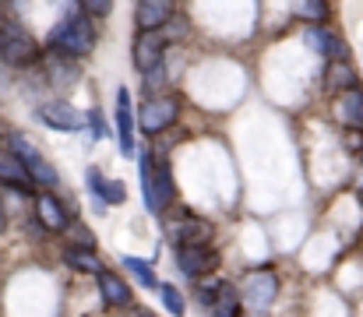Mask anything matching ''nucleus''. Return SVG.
<instances>
[{
  "instance_id": "1",
  "label": "nucleus",
  "mask_w": 363,
  "mask_h": 317,
  "mask_svg": "<svg viewBox=\"0 0 363 317\" xmlns=\"http://www.w3.org/2000/svg\"><path fill=\"white\" fill-rule=\"evenodd\" d=\"M96 43H99V32H96V18L74 4L67 11H60V21L50 28L46 35V50L57 53V57H67V60H85L96 53Z\"/></svg>"
},
{
  "instance_id": "2",
  "label": "nucleus",
  "mask_w": 363,
  "mask_h": 317,
  "mask_svg": "<svg viewBox=\"0 0 363 317\" xmlns=\"http://www.w3.org/2000/svg\"><path fill=\"white\" fill-rule=\"evenodd\" d=\"M134 159H138V173H141V201H145L148 215H166L177 205V177H173L169 159L152 148H138Z\"/></svg>"
},
{
  "instance_id": "3",
  "label": "nucleus",
  "mask_w": 363,
  "mask_h": 317,
  "mask_svg": "<svg viewBox=\"0 0 363 317\" xmlns=\"http://www.w3.org/2000/svg\"><path fill=\"white\" fill-rule=\"evenodd\" d=\"M180 113H184V99L173 96V92H162V96H145V103L138 106V116L134 120H138L141 138L159 141L169 127H177Z\"/></svg>"
},
{
  "instance_id": "4",
  "label": "nucleus",
  "mask_w": 363,
  "mask_h": 317,
  "mask_svg": "<svg viewBox=\"0 0 363 317\" xmlns=\"http://www.w3.org/2000/svg\"><path fill=\"white\" fill-rule=\"evenodd\" d=\"M279 275H275V268H254V272H247L240 282V300H243V311H250V314H268L272 307H275V300H279Z\"/></svg>"
},
{
  "instance_id": "5",
  "label": "nucleus",
  "mask_w": 363,
  "mask_h": 317,
  "mask_svg": "<svg viewBox=\"0 0 363 317\" xmlns=\"http://www.w3.org/2000/svg\"><path fill=\"white\" fill-rule=\"evenodd\" d=\"M173 265L177 272L187 279V282H198V279H208L219 272L223 265V250L216 243H198V247H173Z\"/></svg>"
},
{
  "instance_id": "6",
  "label": "nucleus",
  "mask_w": 363,
  "mask_h": 317,
  "mask_svg": "<svg viewBox=\"0 0 363 317\" xmlns=\"http://www.w3.org/2000/svg\"><path fill=\"white\" fill-rule=\"evenodd\" d=\"M39 57H43V50H39V43L32 39V32L21 28V25H14V21H7L4 32H0V60H4L7 67L25 71V67H32Z\"/></svg>"
},
{
  "instance_id": "7",
  "label": "nucleus",
  "mask_w": 363,
  "mask_h": 317,
  "mask_svg": "<svg viewBox=\"0 0 363 317\" xmlns=\"http://www.w3.org/2000/svg\"><path fill=\"white\" fill-rule=\"evenodd\" d=\"M7 148H14L18 155H21V162H25V169L32 173V180H35V187L39 191H57L60 187V173H57V166L25 138V134H11L7 138Z\"/></svg>"
},
{
  "instance_id": "8",
  "label": "nucleus",
  "mask_w": 363,
  "mask_h": 317,
  "mask_svg": "<svg viewBox=\"0 0 363 317\" xmlns=\"http://www.w3.org/2000/svg\"><path fill=\"white\" fill-rule=\"evenodd\" d=\"M166 240H169V247L216 243V222H208L194 211H180L177 218H166Z\"/></svg>"
},
{
  "instance_id": "9",
  "label": "nucleus",
  "mask_w": 363,
  "mask_h": 317,
  "mask_svg": "<svg viewBox=\"0 0 363 317\" xmlns=\"http://www.w3.org/2000/svg\"><path fill=\"white\" fill-rule=\"evenodd\" d=\"M166 50H169V43L162 39V32H155V28H138V35H134V43H130V64L145 74V71L166 64Z\"/></svg>"
},
{
  "instance_id": "10",
  "label": "nucleus",
  "mask_w": 363,
  "mask_h": 317,
  "mask_svg": "<svg viewBox=\"0 0 363 317\" xmlns=\"http://www.w3.org/2000/svg\"><path fill=\"white\" fill-rule=\"evenodd\" d=\"M35 116L39 123H46L50 130H60V134H74L85 127V113L78 106H71L67 99H46V103L35 106Z\"/></svg>"
},
{
  "instance_id": "11",
  "label": "nucleus",
  "mask_w": 363,
  "mask_h": 317,
  "mask_svg": "<svg viewBox=\"0 0 363 317\" xmlns=\"http://www.w3.org/2000/svg\"><path fill=\"white\" fill-rule=\"evenodd\" d=\"M96 289H99V296H103V307L106 311H127V307H134L138 300H134V289H130V282L123 279V275H117L113 268H99L96 275Z\"/></svg>"
},
{
  "instance_id": "12",
  "label": "nucleus",
  "mask_w": 363,
  "mask_h": 317,
  "mask_svg": "<svg viewBox=\"0 0 363 317\" xmlns=\"http://www.w3.org/2000/svg\"><path fill=\"white\" fill-rule=\"evenodd\" d=\"M85 187H89V194L103 208H121L123 201H127V184L117 180V177H106L99 166H89L85 169Z\"/></svg>"
},
{
  "instance_id": "13",
  "label": "nucleus",
  "mask_w": 363,
  "mask_h": 317,
  "mask_svg": "<svg viewBox=\"0 0 363 317\" xmlns=\"http://www.w3.org/2000/svg\"><path fill=\"white\" fill-rule=\"evenodd\" d=\"M332 116L339 127H346L350 134H363V89L353 85L339 96H332Z\"/></svg>"
},
{
  "instance_id": "14",
  "label": "nucleus",
  "mask_w": 363,
  "mask_h": 317,
  "mask_svg": "<svg viewBox=\"0 0 363 317\" xmlns=\"http://www.w3.org/2000/svg\"><path fill=\"white\" fill-rule=\"evenodd\" d=\"M0 187H11V191L32 194V198L39 191L35 180H32V173L25 169V162H21V155L14 148H0Z\"/></svg>"
},
{
  "instance_id": "15",
  "label": "nucleus",
  "mask_w": 363,
  "mask_h": 317,
  "mask_svg": "<svg viewBox=\"0 0 363 317\" xmlns=\"http://www.w3.org/2000/svg\"><path fill=\"white\" fill-rule=\"evenodd\" d=\"M35 218H39V226L46 233H64L74 215L67 211V205L53 191H35Z\"/></svg>"
},
{
  "instance_id": "16",
  "label": "nucleus",
  "mask_w": 363,
  "mask_h": 317,
  "mask_svg": "<svg viewBox=\"0 0 363 317\" xmlns=\"http://www.w3.org/2000/svg\"><path fill=\"white\" fill-rule=\"evenodd\" d=\"M303 39H307V46H311L314 53H321L325 60H350V46H346V39L335 35L328 25H307Z\"/></svg>"
},
{
  "instance_id": "17",
  "label": "nucleus",
  "mask_w": 363,
  "mask_h": 317,
  "mask_svg": "<svg viewBox=\"0 0 363 317\" xmlns=\"http://www.w3.org/2000/svg\"><path fill=\"white\" fill-rule=\"evenodd\" d=\"M117 145H121L123 159H134L138 145H134V103H130V92L117 89Z\"/></svg>"
},
{
  "instance_id": "18",
  "label": "nucleus",
  "mask_w": 363,
  "mask_h": 317,
  "mask_svg": "<svg viewBox=\"0 0 363 317\" xmlns=\"http://www.w3.org/2000/svg\"><path fill=\"white\" fill-rule=\"evenodd\" d=\"M173 14H177V0H138L134 25H138V28H155V32H159Z\"/></svg>"
},
{
  "instance_id": "19",
  "label": "nucleus",
  "mask_w": 363,
  "mask_h": 317,
  "mask_svg": "<svg viewBox=\"0 0 363 317\" xmlns=\"http://www.w3.org/2000/svg\"><path fill=\"white\" fill-rule=\"evenodd\" d=\"M208 317H243V300H240V286H233L230 279H219L216 300L205 311Z\"/></svg>"
},
{
  "instance_id": "20",
  "label": "nucleus",
  "mask_w": 363,
  "mask_h": 317,
  "mask_svg": "<svg viewBox=\"0 0 363 317\" xmlns=\"http://www.w3.org/2000/svg\"><path fill=\"white\" fill-rule=\"evenodd\" d=\"M353 85H360L357 67H353L350 60H328V67H325V92L339 96V92L353 89Z\"/></svg>"
},
{
  "instance_id": "21",
  "label": "nucleus",
  "mask_w": 363,
  "mask_h": 317,
  "mask_svg": "<svg viewBox=\"0 0 363 317\" xmlns=\"http://www.w3.org/2000/svg\"><path fill=\"white\" fill-rule=\"evenodd\" d=\"M289 11L303 25H328V18H332V4L328 0H289Z\"/></svg>"
},
{
  "instance_id": "22",
  "label": "nucleus",
  "mask_w": 363,
  "mask_h": 317,
  "mask_svg": "<svg viewBox=\"0 0 363 317\" xmlns=\"http://www.w3.org/2000/svg\"><path fill=\"white\" fill-rule=\"evenodd\" d=\"M64 265L74 268V272H82V275H96V272L103 268V261H99L96 250H89V247H74V243L64 247Z\"/></svg>"
},
{
  "instance_id": "23",
  "label": "nucleus",
  "mask_w": 363,
  "mask_h": 317,
  "mask_svg": "<svg viewBox=\"0 0 363 317\" xmlns=\"http://www.w3.org/2000/svg\"><path fill=\"white\" fill-rule=\"evenodd\" d=\"M121 268L141 286V289H155L159 286V279H155V268L148 265V261H141V257H134V254H123L121 257Z\"/></svg>"
},
{
  "instance_id": "24",
  "label": "nucleus",
  "mask_w": 363,
  "mask_h": 317,
  "mask_svg": "<svg viewBox=\"0 0 363 317\" xmlns=\"http://www.w3.org/2000/svg\"><path fill=\"white\" fill-rule=\"evenodd\" d=\"M155 293H159V300H162V307H166V314L169 317H184L187 314V300H184V293H180L173 282H159V286H155Z\"/></svg>"
},
{
  "instance_id": "25",
  "label": "nucleus",
  "mask_w": 363,
  "mask_h": 317,
  "mask_svg": "<svg viewBox=\"0 0 363 317\" xmlns=\"http://www.w3.org/2000/svg\"><path fill=\"white\" fill-rule=\"evenodd\" d=\"M162 92H169V71H166V64L145 71V78H141V96H162Z\"/></svg>"
},
{
  "instance_id": "26",
  "label": "nucleus",
  "mask_w": 363,
  "mask_h": 317,
  "mask_svg": "<svg viewBox=\"0 0 363 317\" xmlns=\"http://www.w3.org/2000/svg\"><path fill=\"white\" fill-rule=\"evenodd\" d=\"M67 236H71V243L74 247H89V250H99V240H96V233L85 226V222H78V218H71V226L64 229Z\"/></svg>"
},
{
  "instance_id": "27",
  "label": "nucleus",
  "mask_w": 363,
  "mask_h": 317,
  "mask_svg": "<svg viewBox=\"0 0 363 317\" xmlns=\"http://www.w3.org/2000/svg\"><path fill=\"white\" fill-rule=\"evenodd\" d=\"M159 32H162V39H166V43H180V39H187V35H191V21H187L184 14H173Z\"/></svg>"
},
{
  "instance_id": "28",
  "label": "nucleus",
  "mask_w": 363,
  "mask_h": 317,
  "mask_svg": "<svg viewBox=\"0 0 363 317\" xmlns=\"http://www.w3.org/2000/svg\"><path fill=\"white\" fill-rule=\"evenodd\" d=\"M85 127H89L92 141H103V138H110V123H106V116H103V109H99V106H92V109L85 113Z\"/></svg>"
},
{
  "instance_id": "29",
  "label": "nucleus",
  "mask_w": 363,
  "mask_h": 317,
  "mask_svg": "<svg viewBox=\"0 0 363 317\" xmlns=\"http://www.w3.org/2000/svg\"><path fill=\"white\" fill-rule=\"evenodd\" d=\"M96 21H106L110 14H113V0H78Z\"/></svg>"
},
{
  "instance_id": "30",
  "label": "nucleus",
  "mask_w": 363,
  "mask_h": 317,
  "mask_svg": "<svg viewBox=\"0 0 363 317\" xmlns=\"http://www.w3.org/2000/svg\"><path fill=\"white\" fill-rule=\"evenodd\" d=\"M123 317H159V314H152V311H145V307H138V304H134V307H127V311H123Z\"/></svg>"
},
{
  "instance_id": "31",
  "label": "nucleus",
  "mask_w": 363,
  "mask_h": 317,
  "mask_svg": "<svg viewBox=\"0 0 363 317\" xmlns=\"http://www.w3.org/2000/svg\"><path fill=\"white\" fill-rule=\"evenodd\" d=\"M4 25H7V0H0V32H4Z\"/></svg>"
},
{
  "instance_id": "32",
  "label": "nucleus",
  "mask_w": 363,
  "mask_h": 317,
  "mask_svg": "<svg viewBox=\"0 0 363 317\" xmlns=\"http://www.w3.org/2000/svg\"><path fill=\"white\" fill-rule=\"evenodd\" d=\"M7 229V208H4V198H0V233Z\"/></svg>"
},
{
  "instance_id": "33",
  "label": "nucleus",
  "mask_w": 363,
  "mask_h": 317,
  "mask_svg": "<svg viewBox=\"0 0 363 317\" xmlns=\"http://www.w3.org/2000/svg\"><path fill=\"white\" fill-rule=\"evenodd\" d=\"M357 201H360V208H363V180L357 184Z\"/></svg>"
},
{
  "instance_id": "34",
  "label": "nucleus",
  "mask_w": 363,
  "mask_h": 317,
  "mask_svg": "<svg viewBox=\"0 0 363 317\" xmlns=\"http://www.w3.org/2000/svg\"><path fill=\"white\" fill-rule=\"evenodd\" d=\"M360 250H363V226H360Z\"/></svg>"
}]
</instances>
